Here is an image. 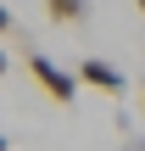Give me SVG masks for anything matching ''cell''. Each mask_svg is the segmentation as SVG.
<instances>
[{"label":"cell","mask_w":145,"mask_h":151,"mask_svg":"<svg viewBox=\"0 0 145 151\" xmlns=\"http://www.w3.org/2000/svg\"><path fill=\"white\" fill-rule=\"evenodd\" d=\"M140 11H145V0H140Z\"/></svg>","instance_id":"8"},{"label":"cell","mask_w":145,"mask_h":151,"mask_svg":"<svg viewBox=\"0 0 145 151\" xmlns=\"http://www.w3.org/2000/svg\"><path fill=\"white\" fill-rule=\"evenodd\" d=\"M6 28H11V11H6V6H0V34H6Z\"/></svg>","instance_id":"4"},{"label":"cell","mask_w":145,"mask_h":151,"mask_svg":"<svg viewBox=\"0 0 145 151\" xmlns=\"http://www.w3.org/2000/svg\"><path fill=\"white\" fill-rule=\"evenodd\" d=\"M0 151H11V140H6V134H0Z\"/></svg>","instance_id":"5"},{"label":"cell","mask_w":145,"mask_h":151,"mask_svg":"<svg viewBox=\"0 0 145 151\" xmlns=\"http://www.w3.org/2000/svg\"><path fill=\"white\" fill-rule=\"evenodd\" d=\"M45 17H50V22H61V28H73V22H84V17H89V0H45Z\"/></svg>","instance_id":"3"},{"label":"cell","mask_w":145,"mask_h":151,"mask_svg":"<svg viewBox=\"0 0 145 151\" xmlns=\"http://www.w3.org/2000/svg\"><path fill=\"white\" fill-rule=\"evenodd\" d=\"M78 84H89V90H101V95H123V90H129L123 67H112V62H101V56H84V62H78Z\"/></svg>","instance_id":"2"},{"label":"cell","mask_w":145,"mask_h":151,"mask_svg":"<svg viewBox=\"0 0 145 151\" xmlns=\"http://www.w3.org/2000/svg\"><path fill=\"white\" fill-rule=\"evenodd\" d=\"M28 73H34V84H39L56 106H73V101H78V73H67L61 62H50V56L34 50V56H28Z\"/></svg>","instance_id":"1"},{"label":"cell","mask_w":145,"mask_h":151,"mask_svg":"<svg viewBox=\"0 0 145 151\" xmlns=\"http://www.w3.org/2000/svg\"><path fill=\"white\" fill-rule=\"evenodd\" d=\"M0 73H6V50H0Z\"/></svg>","instance_id":"6"},{"label":"cell","mask_w":145,"mask_h":151,"mask_svg":"<svg viewBox=\"0 0 145 151\" xmlns=\"http://www.w3.org/2000/svg\"><path fill=\"white\" fill-rule=\"evenodd\" d=\"M140 112H145V90H140Z\"/></svg>","instance_id":"7"}]
</instances>
